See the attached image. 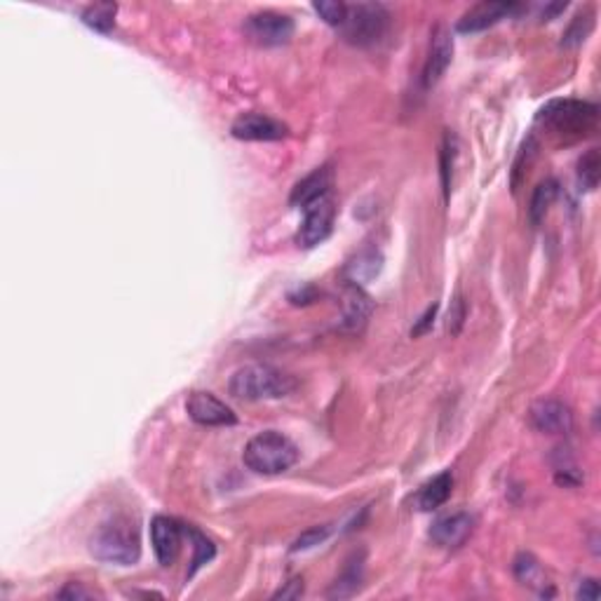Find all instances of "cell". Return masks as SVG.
Segmentation results:
<instances>
[{
    "label": "cell",
    "instance_id": "6da1fadb",
    "mask_svg": "<svg viewBox=\"0 0 601 601\" xmlns=\"http://www.w3.org/2000/svg\"><path fill=\"white\" fill-rule=\"evenodd\" d=\"M90 552L99 562L132 566V564L139 562L141 557L139 531L127 517H111L90 538Z\"/></svg>",
    "mask_w": 601,
    "mask_h": 601
},
{
    "label": "cell",
    "instance_id": "7a4b0ae2",
    "mask_svg": "<svg viewBox=\"0 0 601 601\" xmlns=\"http://www.w3.org/2000/svg\"><path fill=\"white\" fill-rule=\"evenodd\" d=\"M297 381L275 369L271 364H247L233 374L228 390L233 397L245 402H258V399H280L294 392Z\"/></svg>",
    "mask_w": 601,
    "mask_h": 601
},
{
    "label": "cell",
    "instance_id": "3957f363",
    "mask_svg": "<svg viewBox=\"0 0 601 601\" xmlns=\"http://www.w3.org/2000/svg\"><path fill=\"white\" fill-rule=\"evenodd\" d=\"M242 461L257 475H282L298 461V449L278 430H265L247 442Z\"/></svg>",
    "mask_w": 601,
    "mask_h": 601
},
{
    "label": "cell",
    "instance_id": "277c9868",
    "mask_svg": "<svg viewBox=\"0 0 601 601\" xmlns=\"http://www.w3.org/2000/svg\"><path fill=\"white\" fill-rule=\"evenodd\" d=\"M538 123L566 139H582L595 132L599 123V107L581 99H555L538 113Z\"/></svg>",
    "mask_w": 601,
    "mask_h": 601
},
{
    "label": "cell",
    "instance_id": "5b68a950",
    "mask_svg": "<svg viewBox=\"0 0 601 601\" xmlns=\"http://www.w3.org/2000/svg\"><path fill=\"white\" fill-rule=\"evenodd\" d=\"M388 21L390 14L381 3H357V5H348L345 20L338 31L351 45L369 47L384 38Z\"/></svg>",
    "mask_w": 601,
    "mask_h": 601
},
{
    "label": "cell",
    "instance_id": "8992f818",
    "mask_svg": "<svg viewBox=\"0 0 601 601\" xmlns=\"http://www.w3.org/2000/svg\"><path fill=\"white\" fill-rule=\"evenodd\" d=\"M245 34L249 40H254L261 47H278L289 43L294 36V21L291 17L282 12H273V10H264L247 17L245 21Z\"/></svg>",
    "mask_w": 601,
    "mask_h": 601
},
{
    "label": "cell",
    "instance_id": "52a82bcc",
    "mask_svg": "<svg viewBox=\"0 0 601 601\" xmlns=\"http://www.w3.org/2000/svg\"><path fill=\"white\" fill-rule=\"evenodd\" d=\"M305 218L301 228L297 233V242L298 247H304V249H312V247H318L320 242L329 238L331 231H334V218H336V207L331 202V198L318 200V202H312L304 210Z\"/></svg>",
    "mask_w": 601,
    "mask_h": 601
},
{
    "label": "cell",
    "instance_id": "ba28073f",
    "mask_svg": "<svg viewBox=\"0 0 601 601\" xmlns=\"http://www.w3.org/2000/svg\"><path fill=\"white\" fill-rule=\"evenodd\" d=\"M186 411L195 423L205 428H225L238 423V416L233 414L231 407L212 392H193L186 402Z\"/></svg>",
    "mask_w": 601,
    "mask_h": 601
},
{
    "label": "cell",
    "instance_id": "9c48e42d",
    "mask_svg": "<svg viewBox=\"0 0 601 601\" xmlns=\"http://www.w3.org/2000/svg\"><path fill=\"white\" fill-rule=\"evenodd\" d=\"M184 524H178L172 517H153L151 522V545L160 566H172L181 552V535Z\"/></svg>",
    "mask_w": 601,
    "mask_h": 601
},
{
    "label": "cell",
    "instance_id": "30bf717a",
    "mask_svg": "<svg viewBox=\"0 0 601 601\" xmlns=\"http://www.w3.org/2000/svg\"><path fill=\"white\" fill-rule=\"evenodd\" d=\"M451 59H454V38H451V31L444 24H437L435 31H432L430 52L423 68L425 90H432L444 78L447 68L451 67Z\"/></svg>",
    "mask_w": 601,
    "mask_h": 601
},
{
    "label": "cell",
    "instance_id": "8fae6325",
    "mask_svg": "<svg viewBox=\"0 0 601 601\" xmlns=\"http://www.w3.org/2000/svg\"><path fill=\"white\" fill-rule=\"evenodd\" d=\"M231 132L240 141H278L289 134V127L264 113H245L233 123Z\"/></svg>",
    "mask_w": 601,
    "mask_h": 601
},
{
    "label": "cell",
    "instance_id": "7c38bea8",
    "mask_svg": "<svg viewBox=\"0 0 601 601\" xmlns=\"http://www.w3.org/2000/svg\"><path fill=\"white\" fill-rule=\"evenodd\" d=\"M529 421L545 435H568L573 430V414L559 399H541L529 411Z\"/></svg>",
    "mask_w": 601,
    "mask_h": 601
},
{
    "label": "cell",
    "instance_id": "4fadbf2b",
    "mask_svg": "<svg viewBox=\"0 0 601 601\" xmlns=\"http://www.w3.org/2000/svg\"><path fill=\"white\" fill-rule=\"evenodd\" d=\"M519 10V5L515 3H495V0H486V3H479V5L470 7L468 12L463 14L458 20L456 28L461 34H477V31H484V28L494 27L501 20L515 14Z\"/></svg>",
    "mask_w": 601,
    "mask_h": 601
},
{
    "label": "cell",
    "instance_id": "5bb4252c",
    "mask_svg": "<svg viewBox=\"0 0 601 601\" xmlns=\"http://www.w3.org/2000/svg\"><path fill=\"white\" fill-rule=\"evenodd\" d=\"M331 184H334V170H331V165L318 167L315 172L308 174V177L301 178V181L294 186L289 202L294 207L305 210V207L312 205V202L327 198L331 191Z\"/></svg>",
    "mask_w": 601,
    "mask_h": 601
},
{
    "label": "cell",
    "instance_id": "9a60e30c",
    "mask_svg": "<svg viewBox=\"0 0 601 601\" xmlns=\"http://www.w3.org/2000/svg\"><path fill=\"white\" fill-rule=\"evenodd\" d=\"M472 529H475V519L468 512H456V515L437 519L432 531H430V538L442 548H461L463 542L470 538Z\"/></svg>",
    "mask_w": 601,
    "mask_h": 601
},
{
    "label": "cell",
    "instance_id": "2e32d148",
    "mask_svg": "<svg viewBox=\"0 0 601 601\" xmlns=\"http://www.w3.org/2000/svg\"><path fill=\"white\" fill-rule=\"evenodd\" d=\"M371 298L364 294L357 284L348 287L344 297V320H341V327L348 331H360L367 324L371 315Z\"/></svg>",
    "mask_w": 601,
    "mask_h": 601
},
{
    "label": "cell",
    "instance_id": "e0dca14e",
    "mask_svg": "<svg viewBox=\"0 0 601 601\" xmlns=\"http://www.w3.org/2000/svg\"><path fill=\"white\" fill-rule=\"evenodd\" d=\"M451 491H454V475H451L449 470H444L437 477H432L430 482H425L421 486L416 495V505L418 510H423V512H432V510L442 508L444 502L449 501Z\"/></svg>",
    "mask_w": 601,
    "mask_h": 601
},
{
    "label": "cell",
    "instance_id": "ac0fdd59",
    "mask_svg": "<svg viewBox=\"0 0 601 601\" xmlns=\"http://www.w3.org/2000/svg\"><path fill=\"white\" fill-rule=\"evenodd\" d=\"M364 575V555L352 557L351 562L345 564L344 573L338 575L334 588L329 589V599H345V597H352L360 589V582H362Z\"/></svg>",
    "mask_w": 601,
    "mask_h": 601
},
{
    "label": "cell",
    "instance_id": "d6986e66",
    "mask_svg": "<svg viewBox=\"0 0 601 601\" xmlns=\"http://www.w3.org/2000/svg\"><path fill=\"white\" fill-rule=\"evenodd\" d=\"M115 14H118V5L115 3H94L83 10V24L90 27L97 34L108 36L115 27Z\"/></svg>",
    "mask_w": 601,
    "mask_h": 601
},
{
    "label": "cell",
    "instance_id": "ffe728a7",
    "mask_svg": "<svg viewBox=\"0 0 601 601\" xmlns=\"http://www.w3.org/2000/svg\"><path fill=\"white\" fill-rule=\"evenodd\" d=\"M381 265H384V258H381V254L374 249L369 251H362L360 257L355 258V261H351L348 264V268H345V273H348V278H351L352 284H364L369 282L371 278H376L378 273H381Z\"/></svg>",
    "mask_w": 601,
    "mask_h": 601
},
{
    "label": "cell",
    "instance_id": "44dd1931",
    "mask_svg": "<svg viewBox=\"0 0 601 601\" xmlns=\"http://www.w3.org/2000/svg\"><path fill=\"white\" fill-rule=\"evenodd\" d=\"M557 193H559V186H557L555 178H545L542 184H538V188L531 195V205H529V217L531 224L538 225L545 218L548 210L555 202Z\"/></svg>",
    "mask_w": 601,
    "mask_h": 601
},
{
    "label": "cell",
    "instance_id": "7402d4cb",
    "mask_svg": "<svg viewBox=\"0 0 601 601\" xmlns=\"http://www.w3.org/2000/svg\"><path fill=\"white\" fill-rule=\"evenodd\" d=\"M592 28H595V10L592 7H582L581 12L571 20L566 31H564L562 47H578L592 34Z\"/></svg>",
    "mask_w": 601,
    "mask_h": 601
},
{
    "label": "cell",
    "instance_id": "603a6c76",
    "mask_svg": "<svg viewBox=\"0 0 601 601\" xmlns=\"http://www.w3.org/2000/svg\"><path fill=\"white\" fill-rule=\"evenodd\" d=\"M515 575L524 582V585L535 588L538 592H541V595H548V592H545V585H548V582H542V568H541V564H538V559H535L534 555H526V552H522V555L517 557V559H515Z\"/></svg>",
    "mask_w": 601,
    "mask_h": 601
},
{
    "label": "cell",
    "instance_id": "cb8c5ba5",
    "mask_svg": "<svg viewBox=\"0 0 601 601\" xmlns=\"http://www.w3.org/2000/svg\"><path fill=\"white\" fill-rule=\"evenodd\" d=\"M184 529L186 534H188V538L193 541V550H195V555H193V566L191 571H188V578H191L200 566H205L207 562H212L214 555H217V548H214V542L210 541L205 534H200V531L195 529V526H191V524L184 526Z\"/></svg>",
    "mask_w": 601,
    "mask_h": 601
},
{
    "label": "cell",
    "instance_id": "d4e9b609",
    "mask_svg": "<svg viewBox=\"0 0 601 601\" xmlns=\"http://www.w3.org/2000/svg\"><path fill=\"white\" fill-rule=\"evenodd\" d=\"M601 178V155L599 148H589L581 160H578V181L585 191H595Z\"/></svg>",
    "mask_w": 601,
    "mask_h": 601
},
{
    "label": "cell",
    "instance_id": "484cf974",
    "mask_svg": "<svg viewBox=\"0 0 601 601\" xmlns=\"http://www.w3.org/2000/svg\"><path fill=\"white\" fill-rule=\"evenodd\" d=\"M315 12L322 17L327 24H331V27H341L345 20V12H348V5L345 3H341V0H320V3H315Z\"/></svg>",
    "mask_w": 601,
    "mask_h": 601
},
{
    "label": "cell",
    "instance_id": "4316f807",
    "mask_svg": "<svg viewBox=\"0 0 601 601\" xmlns=\"http://www.w3.org/2000/svg\"><path fill=\"white\" fill-rule=\"evenodd\" d=\"M331 534V526H315V529L305 531V534H301L294 541V545H291V552H305V550L315 548V545H320V542H324L327 538H329Z\"/></svg>",
    "mask_w": 601,
    "mask_h": 601
},
{
    "label": "cell",
    "instance_id": "83f0119b",
    "mask_svg": "<svg viewBox=\"0 0 601 601\" xmlns=\"http://www.w3.org/2000/svg\"><path fill=\"white\" fill-rule=\"evenodd\" d=\"M454 155H456V137L447 134L442 146V186L447 195L451 191V165H454Z\"/></svg>",
    "mask_w": 601,
    "mask_h": 601
},
{
    "label": "cell",
    "instance_id": "f1b7e54d",
    "mask_svg": "<svg viewBox=\"0 0 601 601\" xmlns=\"http://www.w3.org/2000/svg\"><path fill=\"white\" fill-rule=\"evenodd\" d=\"M465 318H468V305H465V298L458 294V297L451 301L449 320H447V331H449L451 336H458V331H461L463 324H465Z\"/></svg>",
    "mask_w": 601,
    "mask_h": 601
},
{
    "label": "cell",
    "instance_id": "f546056e",
    "mask_svg": "<svg viewBox=\"0 0 601 601\" xmlns=\"http://www.w3.org/2000/svg\"><path fill=\"white\" fill-rule=\"evenodd\" d=\"M437 311H439V305H430L428 311L421 315V320H418L416 324H414V329H411V336H421V334H425V331L432 329V324H435V318H437Z\"/></svg>",
    "mask_w": 601,
    "mask_h": 601
},
{
    "label": "cell",
    "instance_id": "4dcf8cb0",
    "mask_svg": "<svg viewBox=\"0 0 601 601\" xmlns=\"http://www.w3.org/2000/svg\"><path fill=\"white\" fill-rule=\"evenodd\" d=\"M575 597H578V599H599V585H597L595 578H585V581H581Z\"/></svg>",
    "mask_w": 601,
    "mask_h": 601
},
{
    "label": "cell",
    "instance_id": "1f68e13d",
    "mask_svg": "<svg viewBox=\"0 0 601 601\" xmlns=\"http://www.w3.org/2000/svg\"><path fill=\"white\" fill-rule=\"evenodd\" d=\"M57 597H61V599H87V597H94V592L80 588L78 582H68L67 588L61 589Z\"/></svg>",
    "mask_w": 601,
    "mask_h": 601
},
{
    "label": "cell",
    "instance_id": "d6a6232c",
    "mask_svg": "<svg viewBox=\"0 0 601 601\" xmlns=\"http://www.w3.org/2000/svg\"><path fill=\"white\" fill-rule=\"evenodd\" d=\"M304 595V581H291L287 582V588L275 592V599H298Z\"/></svg>",
    "mask_w": 601,
    "mask_h": 601
},
{
    "label": "cell",
    "instance_id": "836d02e7",
    "mask_svg": "<svg viewBox=\"0 0 601 601\" xmlns=\"http://www.w3.org/2000/svg\"><path fill=\"white\" fill-rule=\"evenodd\" d=\"M564 10H566V3H552V5H545V7H542V12H541L542 21H550L552 17H557L559 12H564Z\"/></svg>",
    "mask_w": 601,
    "mask_h": 601
}]
</instances>
